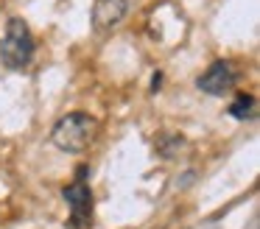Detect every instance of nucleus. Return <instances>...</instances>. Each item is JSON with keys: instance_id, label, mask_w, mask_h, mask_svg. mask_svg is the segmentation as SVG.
Masks as SVG:
<instances>
[{"instance_id": "f257e3e1", "label": "nucleus", "mask_w": 260, "mask_h": 229, "mask_svg": "<svg viewBox=\"0 0 260 229\" xmlns=\"http://www.w3.org/2000/svg\"><path fill=\"white\" fill-rule=\"evenodd\" d=\"M95 132H98L95 117H90L87 112H70V115L56 120V126L51 132V140L64 154H81L95 140Z\"/></svg>"}, {"instance_id": "f03ea898", "label": "nucleus", "mask_w": 260, "mask_h": 229, "mask_svg": "<svg viewBox=\"0 0 260 229\" xmlns=\"http://www.w3.org/2000/svg\"><path fill=\"white\" fill-rule=\"evenodd\" d=\"M31 56H34V37L20 17H12L6 22V34L0 39V61L9 70H23Z\"/></svg>"}, {"instance_id": "7ed1b4c3", "label": "nucleus", "mask_w": 260, "mask_h": 229, "mask_svg": "<svg viewBox=\"0 0 260 229\" xmlns=\"http://www.w3.org/2000/svg\"><path fill=\"white\" fill-rule=\"evenodd\" d=\"M87 173H90V168L81 165L76 182L62 190L64 201L70 204V221H68L70 229H87L92 223V190L87 184Z\"/></svg>"}, {"instance_id": "20e7f679", "label": "nucleus", "mask_w": 260, "mask_h": 229, "mask_svg": "<svg viewBox=\"0 0 260 229\" xmlns=\"http://www.w3.org/2000/svg\"><path fill=\"white\" fill-rule=\"evenodd\" d=\"M235 81H238V70L226 59H218L196 78V87L207 95H224L235 87Z\"/></svg>"}, {"instance_id": "39448f33", "label": "nucleus", "mask_w": 260, "mask_h": 229, "mask_svg": "<svg viewBox=\"0 0 260 229\" xmlns=\"http://www.w3.org/2000/svg\"><path fill=\"white\" fill-rule=\"evenodd\" d=\"M129 11L126 0H95L92 6V28L95 31H112Z\"/></svg>"}, {"instance_id": "423d86ee", "label": "nucleus", "mask_w": 260, "mask_h": 229, "mask_svg": "<svg viewBox=\"0 0 260 229\" xmlns=\"http://www.w3.org/2000/svg\"><path fill=\"white\" fill-rule=\"evenodd\" d=\"M230 115L238 117V120H249V117H254V95H238L235 104L230 106Z\"/></svg>"}, {"instance_id": "0eeeda50", "label": "nucleus", "mask_w": 260, "mask_h": 229, "mask_svg": "<svg viewBox=\"0 0 260 229\" xmlns=\"http://www.w3.org/2000/svg\"><path fill=\"white\" fill-rule=\"evenodd\" d=\"M159 87H162V73H154V84H151V89L157 92Z\"/></svg>"}]
</instances>
